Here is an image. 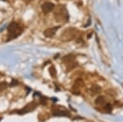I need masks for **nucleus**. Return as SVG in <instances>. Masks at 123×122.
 I'll use <instances>...</instances> for the list:
<instances>
[{
  "label": "nucleus",
  "instance_id": "nucleus-5",
  "mask_svg": "<svg viewBox=\"0 0 123 122\" xmlns=\"http://www.w3.org/2000/svg\"><path fill=\"white\" fill-rule=\"evenodd\" d=\"M59 29V26H55L53 27V28H49L47 29L46 30L44 31V35L48 38H51V37L54 36V35L56 34L57 30Z\"/></svg>",
  "mask_w": 123,
  "mask_h": 122
},
{
  "label": "nucleus",
  "instance_id": "nucleus-3",
  "mask_svg": "<svg viewBox=\"0 0 123 122\" xmlns=\"http://www.w3.org/2000/svg\"><path fill=\"white\" fill-rule=\"evenodd\" d=\"M54 16H55V18L57 19V21H60L61 20H64L67 18V12L65 11L64 7H58V9L56 11Z\"/></svg>",
  "mask_w": 123,
  "mask_h": 122
},
{
  "label": "nucleus",
  "instance_id": "nucleus-6",
  "mask_svg": "<svg viewBox=\"0 0 123 122\" xmlns=\"http://www.w3.org/2000/svg\"><path fill=\"white\" fill-rule=\"evenodd\" d=\"M91 91H92L94 93H99L101 91V88L98 85H93L92 88H91Z\"/></svg>",
  "mask_w": 123,
  "mask_h": 122
},
{
  "label": "nucleus",
  "instance_id": "nucleus-10",
  "mask_svg": "<svg viewBox=\"0 0 123 122\" xmlns=\"http://www.w3.org/2000/svg\"><path fill=\"white\" fill-rule=\"evenodd\" d=\"M55 116H68V113L65 112V111H58L57 112H54Z\"/></svg>",
  "mask_w": 123,
  "mask_h": 122
},
{
  "label": "nucleus",
  "instance_id": "nucleus-4",
  "mask_svg": "<svg viewBox=\"0 0 123 122\" xmlns=\"http://www.w3.org/2000/svg\"><path fill=\"white\" fill-rule=\"evenodd\" d=\"M54 8V4L50 2H46L42 5V10L44 13H49Z\"/></svg>",
  "mask_w": 123,
  "mask_h": 122
},
{
  "label": "nucleus",
  "instance_id": "nucleus-11",
  "mask_svg": "<svg viewBox=\"0 0 123 122\" xmlns=\"http://www.w3.org/2000/svg\"><path fill=\"white\" fill-rule=\"evenodd\" d=\"M18 84V82H17V80H12V83H11V86H15L16 84Z\"/></svg>",
  "mask_w": 123,
  "mask_h": 122
},
{
  "label": "nucleus",
  "instance_id": "nucleus-9",
  "mask_svg": "<svg viewBox=\"0 0 123 122\" xmlns=\"http://www.w3.org/2000/svg\"><path fill=\"white\" fill-rule=\"evenodd\" d=\"M7 84L6 82H3V83H0V91H3L6 88H7Z\"/></svg>",
  "mask_w": 123,
  "mask_h": 122
},
{
  "label": "nucleus",
  "instance_id": "nucleus-7",
  "mask_svg": "<svg viewBox=\"0 0 123 122\" xmlns=\"http://www.w3.org/2000/svg\"><path fill=\"white\" fill-rule=\"evenodd\" d=\"M49 71H50V75L53 76V77H55V76H56V70H55V68L53 66H51V67L49 68Z\"/></svg>",
  "mask_w": 123,
  "mask_h": 122
},
{
  "label": "nucleus",
  "instance_id": "nucleus-8",
  "mask_svg": "<svg viewBox=\"0 0 123 122\" xmlns=\"http://www.w3.org/2000/svg\"><path fill=\"white\" fill-rule=\"evenodd\" d=\"M96 104H98V105H100V104H103L104 103V97H99V98H98L96 99Z\"/></svg>",
  "mask_w": 123,
  "mask_h": 122
},
{
  "label": "nucleus",
  "instance_id": "nucleus-2",
  "mask_svg": "<svg viewBox=\"0 0 123 122\" xmlns=\"http://www.w3.org/2000/svg\"><path fill=\"white\" fill-rule=\"evenodd\" d=\"M77 31L75 28H67L62 32L61 35V39L64 41H69L76 36Z\"/></svg>",
  "mask_w": 123,
  "mask_h": 122
},
{
  "label": "nucleus",
  "instance_id": "nucleus-1",
  "mask_svg": "<svg viewBox=\"0 0 123 122\" xmlns=\"http://www.w3.org/2000/svg\"><path fill=\"white\" fill-rule=\"evenodd\" d=\"M7 30H8V35L10 39L17 38L22 32V29L21 28V26L17 22H12L7 27Z\"/></svg>",
  "mask_w": 123,
  "mask_h": 122
}]
</instances>
